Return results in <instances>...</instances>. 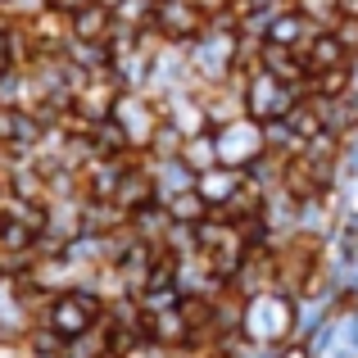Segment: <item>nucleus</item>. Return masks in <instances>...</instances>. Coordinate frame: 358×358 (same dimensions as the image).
<instances>
[{
  "label": "nucleus",
  "instance_id": "6",
  "mask_svg": "<svg viewBox=\"0 0 358 358\" xmlns=\"http://www.w3.org/2000/svg\"><path fill=\"white\" fill-rule=\"evenodd\" d=\"M345 55H350V50H345V45H341V36H317V41H313V69H341V64H345Z\"/></svg>",
  "mask_w": 358,
  "mask_h": 358
},
{
  "label": "nucleus",
  "instance_id": "5",
  "mask_svg": "<svg viewBox=\"0 0 358 358\" xmlns=\"http://www.w3.org/2000/svg\"><path fill=\"white\" fill-rule=\"evenodd\" d=\"M195 191L204 195V204H227L231 195H241V173L236 168H209Z\"/></svg>",
  "mask_w": 358,
  "mask_h": 358
},
{
  "label": "nucleus",
  "instance_id": "4",
  "mask_svg": "<svg viewBox=\"0 0 358 358\" xmlns=\"http://www.w3.org/2000/svg\"><path fill=\"white\" fill-rule=\"evenodd\" d=\"M155 23L164 27L168 36H177V41H186V36L200 32V9L191 5V0H164L155 14Z\"/></svg>",
  "mask_w": 358,
  "mask_h": 358
},
{
  "label": "nucleus",
  "instance_id": "3",
  "mask_svg": "<svg viewBox=\"0 0 358 358\" xmlns=\"http://www.w3.org/2000/svg\"><path fill=\"white\" fill-rule=\"evenodd\" d=\"M250 109L259 122H272V118H286L290 114V91L281 87L272 73H259L250 87Z\"/></svg>",
  "mask_w": 358,
  "mask_h": 358
},
{
  "label": "nucleus",
  "instance_id": "1",
  "mask_svg": "<svg viewBox=\"0 0 358 358\" xmlns=\"http://www.w3.org/2000/svg\"><path fill=\"white\" fill-rule=\"evenodd\" d=\"M295 331V295L286 290H263V295L245 299L241 336L250 345H286Z\"/></svg>",
  "mask_w": 358,
  "mask_h": 358
},
{
  "label": "nucleus",
  "instance_id": "11",
  "mask_svg": "<svg viewBox=\"0 0 358 358\" xmlns=\"http://www.w3.org/2000/svg\"><path fill=\"white\" fill-rule=\"evenodd\" d=\"M50 5H55V9H82L87 0H50Z\"/></svg>",
  "mask_w": 358,
  "mask_h": 358
},
{
  "label": "nucleus",
  "instance_id": "8",
  "mask_svg": "<svg viewBox=\"0 0 358 358\" xmlns=\"http://www.w3.org/2000/svg\"><path fill=\"white\" fill-rule=\"evenodd\" d=\"M186 164H191V168H204V173H209V164H213V141H191V150H186Z\"/></svg>",
  "mask_w": 358,
  "mask_h": 358
},
{
  "label": "nucleus",
  "instance_id": "7",
  "mask_svg": "<svg viewBox=\"0 0 358 358\" xmlns=\"http://www.w3.org/2000/svg\"><path fill=\"white\" fill-rule=\"evenodd\" d=\"M105 23H109V9L105 5H82V9H73V27H78V36H100L105 32Z\"/></svg>",
  "mask_w": 358,
  "mask_h": 358
},
{
  "label": "nucleus",
  "instance_id": "2",
  "mask_svg": "<svg viewBox=\"0 0 358 358\" xmlns=\"http://www.w3.org/2000/svg\"><path fill=\"white\" fill-rule=\"evenodd\" d=\"M100 322H105V299L96 290H59L45 304V327L59 331L64 341H78V336H87Z\"/></svg>",
  "mask_w": 358,
  "mask_h": 358
},
{
  "label": "nucleus",
  "instance_id": "10",
  "mask_svg": "<svg viewBox=\"0 0 358 358\" xmlns=\"http://www.w3.org/2000/svg\"><path fill=\"white\" fill-rule=\"evenodd\" d=\"M341 14L345 18H358V0H341Z\"/></svg>",
  "mask_w": 358,
  "mask_h": 358
},
{
  "label": "nucleus",
  "instance_id": "12",
  "mask_svg": "<svg viewBox=\"0 0 358 358\" xmlns=\"http://www.w3.org/2000/svg\"><path fill=\"white\" fill-rule=\"evenodd\" d=\"M100 358H114V354H100Z\"/></svg>",
  "mask_w": 358,
  "mask_h": 358
},
{
  "label": "nucleus",
  "instance_id": "9",
  "mask_svg": "<svg viewBox=\"0 0 358 358\" xmlns=\"http://www.w3.org/2000/svg\"><path fill=\"white\" fill-rule=\"evenodd\" d=\"M277 358H313V350L304 341H286V345H277Z\"/></svg>",
  "mask_w": 358,
  "mask_h": 358
}]
</instances>
